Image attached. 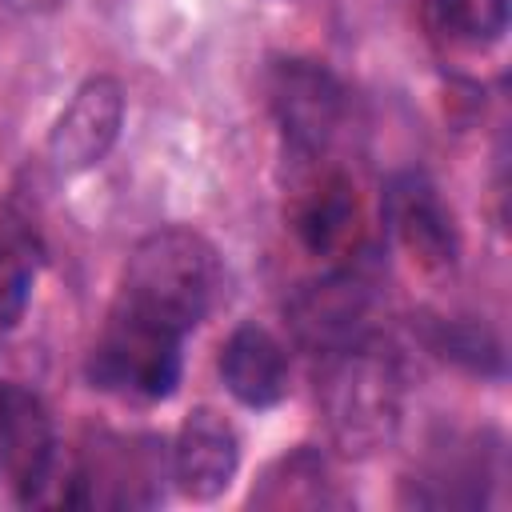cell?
I'll list each match as a JSON object with an SVG mask.
<instances>
[{
    "label": "cell",
    "instance_id": "obj_1",
    "mask_svg": "<svg viewBox=\"0 0 512 512\" xmlns=\"http://www.w3.org/2000/svg\"><path fill=\"white\" fill-rule=\"evenodd\" d=\"M224 284L220 252L192 228H156L124 260L112 312L188 336Z\"/></svg>",
    "mask_w": 512,
    "mask_h": 512
},
{
    "label": "cell",
    "instance_id": "obj_2",
    "mask_svg": "<svg viewBox=\"0 0 512 512\" xmlns=\"http://www.w3.org/2000/svg\"><path fill=\"white\" fill-rule=\"evenodd\" d=\"M320 360V408L340 452L368 456L400 428V368L376 336Z\"/></svg>",
    "mask_w": 512,
    "mask_h": 512
},
{
    "label": "cell",
    "instance_id": "obj_3",
    "mask_svg": "<svg viewBox=\"0 0 512 512\" xmlns=\"http://www.w3.org/2000/svg\"><path fill=\"white\" fill-rule=\"evenodd\" d=\"M180 344L184 336L108 308V320L88 352L84 372L100 392L124 400H164L180 384Z\"/></svg>",
    "mask_w": 512,
    "mask_h": 512
},
{
    "label": "cell",
    "instance_id": "obj_4",
    "mask_svg": "<svg viewBox=\"0 0 512 512\" xmlns=\"http://www.w3.org/2000/svg\"><path fill=\"white\" fill-rule=\"evenodd\" d=\"M268 104L284 136L288 164H324L348 116L344 84L316 60H280L268 72Z\"/></svg>",
    "mask_w": 512,
    "mask_h": 512
},
{
    "label": "cell",
    "instance_id": "obj_5",
    "mask_svg": "<svg viewBox=\"0 0 512 512\" xmlns=\"http://www.w3.org/2000/svg\"><path fill=\"white\" fill-rule=\"evenodd\" d=\"M372 308H376L372 280L360 268H340L300 288L288 304V320L300 344L312 348V356H328L372 336Z\"/></svg>",
    "mask_w": 512,
    "mask_h": 512
},
{
    "label": "cell",
    "instance_id": "obj_6",
    "mask_svg": "<svg viewBox=\"0 0 512 512\" xmlns=\"http://www.w3.org/2000/svg\"><path fill=\"white\" fill-rule=\"evenodd\" d=\"M164 472V456L152 440H100L72 472V492L64 504H104V508H144L156 504V480Z\"/></svg>",
    "mask_w": 512,
    "mask_h": 512
},
{
    "label": "cell",
    "instance_id": "obj_7",
    "mask_svg": "<svg viewBox=\"0 0 512 512\" xmlns=\"http://www.w3.org/2000/svg\"><path fill=\"white\" fill-rule=\"evenodd\" d=\"M0 468L16 500L36 504L56 472V428L44 400L20 384H0Z\"/></svg>",
    "mask_w": 512,
    "mask_h": 512
},
{
    "label": "cell",
    "instance_id": "obj_8",
    "mask_svg": "<svg viewBox=\"0 0 512 512\" xmlns=\"http://www.w3.org/2000/svg\"><path fill=\"white\" fill-rule=\"evenodd\" d=\"M360 228L352 180L324 164L292 168V232L312 256H344Z\"/></svg>",
    "mask_w": 512,
    "mask_h": 512
},
{
    "label": "cell",
    "instance_id": "obj_9",
    "mask_svg": "<svg viewBox=\"0 0 512 512\" xmlns=\"http://www.w3.org/2000/svg\"><path fill=\"white\" fill-rule=\"evenodd\" d=\"M120 124H124V88L112 76L84 80L48 136V156L56 172L76 176L96 168L112 152Z\"/></svg>",
    "mask_w": 512,
    "mask_h": 512
},
{
    "label": "cell",
    "instance_id": "obj_10",
    "mask_svg": "<svg viewBox=\"0 0 512 512\" xmlns=\"http://www.w3.org/2000/svg\"><path fill=\"white\" fill-rule=\"evenodd\" d=\"M384 220L420 268L440 272V268L456 264L460 236H456L452 212L444 208L440 192L420 172L392 176V184L384 192Z\"/></svg>",
    "mask_w": 512,
    "mask_h": 512
},
{
    "label": "cell",
    "instance_id": "obj_11",
    "mask_svg": "<svg viewBox=\"0 0 512 512\" xmlns=\"http://www.w3.org/2000/svg\"><path fill=\"white\" fill-rule=\"evenodd\" d=\"M240 464L236 428L216 408H192L172 444V480L192 500H216Z\"/></svg>",
    "mask_w": 512,
    "mask_h": 512
},
{
    "label": "cell",
    "instance_id": "obj_12",
    "mask_svg": "<svg viewBox=\"0 0 512 512\" xmlns=\"http://www.w3.org/2000/svg\"><path fill=\"white\" fill-rule=\"evenodd\" d=\"M220 380L244 408H272L288 392V352L264 324H240L220 348Z\"/></svg>",
    "mask_w": 512,
    "mask_h": 512
},
{
    "label": "cell",
    "instance_id": "obj_13",
    "mask_svg": "<svg viewBox=\"0 0 512 512\" xmlns=\"http://www.w3.org/2000/svg\"><path fill=\"white\" fill-rule=\"evenodd\" d=\"M252 504H260V508H328V504H344V496L332 492L324 456L316 448H296L264 472L260 492H252Z\"/></svg>",
    "mask_w": 512,
    "mask_h": 512
},
{
    "label": "cell",
    "instance_id": "obj_14",
    "mask_svg": "<svg viewBox=\"0 0 512 512\" xmlns=\"http://www.w3.org/2000/svg\"><path fill=\"white\" fill-rule=\"evenodd\" d=\"M428 24L448 48L484 52L508 28V0H428Z\"/></svg>",
    "mask_w": 512,
    "mask_h": 512
},
{
    "label": "cell",
    "instance_id": "obj_15",
    "mask_svg": "<svg viewBox=\"0 0 512 512\" xmlns=\"http://www.w3.org/2000/svg\"><path fill=\"white\" fill-rule=\"evenodd\" d=\"M32 276H36V260H32V240L20 224L0 220V336H8L32 296Z\"/></svg>",
    "mask_w": 512,
    "mask_h": 512
}]
</instances>
